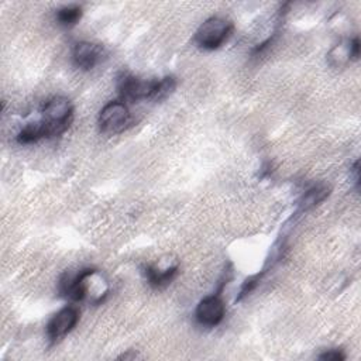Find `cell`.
<instances>
[{"label": "cell", "instance_id": "10", "mask_svg": "<svg viewBox=\"0 0 361 361\" xmlns=\"http://www.w3.org/2000/svg\"><path fill=\"white\" fill-rule=\"evenodd\" d=\"M49 137V133H48V126L47 123L42 120V121H35V123H28L27 126H24L18 135H17V141L20 144H32V142H37L38 140L41 138H47Z\"/></svg>", "mask_w": 361, "mask_h": 361}, {"label": "cell", "instance_id": "1", "mask_svg": "<svg viewBox=\"0 0 361 361\" xmlns=\"http://www.w3.org/2000/svg\"><path fill=\"white\" fill-rule=\"evenodd\" d=\"M42 113L44 121L48 126L49 137H56L69 128L73 116V106L68 97L55 96L44 104Z\"/></svg>", "mask_w": 361, "mask_h": 361}, {"label": "cell", "instance_id": "12", "mask_svg": "<svg viewBox=\"0 0 361 361\" xmlns=\"http://www.w3.org/2000/svg\"><path fill=\"white\" fill-rule=\"evenodd\" d=\"M82 17V8L79 6H66L56 11V20L61 25H75Z\"/></svg>", "mask_w": 361, "mask_h": 361}, {"label": "cell", "instance_id": "6", "mask_svg": "<svg viewBox=\"0 0 361 361\" xmlns=\"http://www.w3.org/2000/svg\"><path fill=\"white\" fill-rule=\"evenodd\" d=\"M224 313H226V306L221 298L217 295H212V296L203 298L199 302L195 314H196V320L202 326L214 327L223 320Z\"/></svg>", "mask_w": 361, "mask_h": 361}, {"label": "cell", "instance_id": "14", "mask_svg": "<svg viewBox=\"0 0 361 361\" xmlns=\"http://www.w3.org/2000/svg\"><path fill=\"white\" fill-rule=\"evenodd\" d=\"M320 360H327V361H341L345 358V355L340 350H329L323 354L319 355Z\"/></svg>", "mask_w": 361, "mask_h": 361}, {"label": "cell", "instance_id": "2", "mask_svg": "<svg viewBox=\"0 0 361 361\" xmlns=\"http://www.w3.org/2000/svg\"><path fill=\"white\" fill-rule=\"evenodd\" d=\"M231 34V24L221 17H210L200 24L195 34V42L203 49H217Z\"/></svg>", "mask_w": 361, "mask_h": 361}, {"label": "cell", "instance_id": "13", "mask_svg": "<svg viewBox=\"0 0 361 361\" xmlns=\"http://www.w3.org/2000/svg\"><path fill=\"white\" fill-rule=\"evenodd\" d=\"M176 87V80L173 76H165L162 79L158 80V86H157V92L152 100H162L165 97H168Z\"/></svg>", "mask_w": 361, "mask_h": 361}, {"label": "cell", "instance_id": "5", "mask_svg": "<svg viewBox=\"0 0 361 361\" xmlns=\"http://www.w3.org/2000/svg\"><path fill=\"white\" fill-rule=\"evenodd\" d=\"M79 310L75 306H66L56 312L47 324V334L51 341H58L65 337L76 326Z\"/></svg>", "mask_w": 361, "mask_h": 361}, {"label": "cell", "instance_id": "8", "mask_svg": "<svg viewBox=\"0 0 361 361\" xmlns=\"http://www.w3.org/2000/svg\"><path fill=\"white\" fill-rule=\"evenodd\" d=\"M102 56L100 45H96L89 41H80L73 47L72 59L75 65L83 71H89L94 68Z\"/></svg>", "mask_w": 361, "mask_h": 361}, {"label": "cell", "instance_id": "9", "mask_svg": "<svg viewBox=\"0 0 361 361\" xmlns=\"http://www.w3.org/2000/svg\"><path fill=\"white\" fill-rule=\"evenodd\" d=\"M178 274V265H166V267H159V265H149L145 268V275L149 283L155 288H162L168 285L175 275Z\"/></svg>", "mask_w": 361, "mask_h": 361}, {"label": "cell", "instance_id": "4", "mask_svg": "<svg viewBox=\"0 0 361 361\" xmlns=\"http://www.w3.org/2000/svg\"><path fill=\"white\" fill-rule=\"evenodd\" d=\"M130 121V111L124 102L113 100L104 104L99 114V127L103 133H120Z\"/></svg>", "mask_w": 361, "mask_h": 361}, {"label": "cell", "instance_id": "3", "mask_svg": "<svg viewBox=\"0 0 361 361\" xmlns=\"http://www.w3.org/2000/svg\"><path fill=\"white\" fill-rule=\"evenodd\" d=\"M158 86V79H141L133 75L124 73L118 79V90L126 100H145L154 99Z\"/></svg>", "mask_w": 361, "mask_h": 361}, {"label": "cell", "instance_id": "11", "mask_svg": "<svg viewBox=\"0 0 361 361\" xmlns=\"http://www.w3.org/2000/svg\"><path fill=\"white\" fill-rule=\"evenodd\" d=\"M327 196H329V188H326V186H316V188L307 190L299 202L298 213H305V212L313 209L320 202H323Z\"/></svg>", "mask_w": 361, "mask_h": 361}, {"label": "cell", "instance_id": "7", "mask_svg": "<svg viewBox=\"0 0 361 361\" xmlns=\"http://www.w3.org/2000/svg\"><path fill=\"white\" fill-rule=\"evenodd\" d=\"M360 55V39L354 38L350 41H341L334 45L327 54V62L333 68L345 66L351 59H357Z\"/></svg>", "mask_w": 361, "mask_h": 361}]
</instances>
